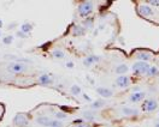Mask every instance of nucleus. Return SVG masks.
I'll return each mask as SVG.
<instances>
[{
    "label": "nucleus",
    "instance_id": "nucleus-11",
    "mask_svg": "<svg viewBox=\"0 0 159 127\" xmlns=\"http://www.w3.org/2000/svg\"><path fill=\"white\" fill-rule=\"evenodd\" d=\"M96 94L101 97H104V98H110V97H112L113 96V91L109 89V88H104V86H99V88H96Z\"/></svg>",
    "mask_w": 159,
    "mask_h": 127
},
{
    "label": "nucleus",
    "instance_id": "nucleus-27",
    "mask_svg": "<svg viewBox=\"0 0 159 127\" xmlns=\"http://www.w3.org/2000/svg\"><path fill=\"white\" fill-rule=\"evenodd\" d=\"M147 5H150L151 7H152V6L159 7V0H148V1H147Z\"/></svg>",
    "mask_w": 159,
    "mask_h": 127
},
{
    "label": "nucleus",
    "instance_id": "nucleus-23",
    "mask_svg": "<svg viewBox=\"0 0 159 127\" xmlns=\"http://www.w3.org/2000/svg\"><path fill=\"white\" fill-rule=\"evenodd\" d=\"M50 127H63V122L57 119H52L50 122Z\"/></svg>",
    "mask_w": 159,
    "mask_h": 127
},
{
    "label": "nucleus",
    "instance_id": "nucleus-4",
    "mask_svg": "<svg viewBox=\"0 0 159 127\" xmlns=\"http://www.w3.org/2000/svg\"><path fill=\"white\" fill-rule=\"evenodd\" d=\"M157 109H158V101L155 98H147L141 104V110L143 113H152Z\"/></svg>",
    "mask_w": 159,
    "mask_h": 127
},
{
    "label": "nucleus",
    "instance_id": "nucleus-9",
    "mask_svg": "<svg viewBox=\"0 0 159 127\" xmlns=\"http://www.w3.org/2000/svg\"><path fill=\"white\" fill-rule=\"evenodd\" d=\"M119 113L123 116H128V118L130 116V118H133V116H137L140 114V110L137 108H133V107L125 105V107H122V108L119 109Z\"/></svg>",
    "mask_w": 159,
    "mask_h": 127
},
{
    "label": "nucleus",
    "instance_id": "nucleus-14",
    "mask_svg": "<svg viewBox=\"0 0 159 127\" xmlns=\"http://www.w3.org/2000/svg\"><path fill=\"white\" fill-rule=\"evenodd\" d=\"M37 82L40 83L41 85H50V84H52V78H51L48 74L44 73V74H41L40 77H39Z\"/></svg>",
    "mask_w": 159,
    "mask_h": 127
},
{
    "label": "nucleus",
    "instance_id": "nucleus-25",
    "mask_svg": "<svg viewBox=\"0 0 159 127\" xmlns=\"http://www.w3.org/2000/svg\"><path fill=\"white\" fill-rule=\"evenodd\" d=\"M12 41H13V36L12 35H9V36L4 37V40H3V42H4L5 45H11Z\"/></svg>",
    "mask_w": 159,
    "mask_h": 127
},
{
    "label": "nucleus",
    "instance_id": "nucleus-36",
    "mask_svg": "<svg viewBox=\"0 0 159 127\" xmlns=\"http://www.w3.org/2000/svg\"><path fill=\"white\" fill-rule=\"evenodd\" d=\"M158 116H159V113H158Z\"/></svg>",
    "mask_w": 159,
    "mask_h": 127
},
{
    "label": "nucleus",
    "instance_id": "nucleus-26",
    "mask_svg": "<svg viewBox=\"0 0 159 127\" xmlns=\"http://www.w3.org/2000/svg\"><path fill=\"white\" fill-rule=\"evenodd\" d=\"M83 25H84L86 28H88V29H89V28H93V19H92V18H87L86 20L83 22Z\"/></svg>",
    "mask_w": 159,
    "mask_h": 127
},
{
    "label": "nucleus",
    "instance_id": "nucleus-35",
    "mask_svg": "<svg viewBox=\"0 0 159 127\" xmlns=\"http://www.w3.org/2000/svg\"><path fill=\"white\" fill-rule=\"evenodd\" d=\"M3 27V22H1V19H0V28Z\"/></svg>",
    "mask_w": 159,
    "mask_h": 127
},
{
    "label": "nucleus",
    "instance_id": "nucleus-2",
    "mask_svg": "<svg viewBox=\"0 0 159 127\" xmlns=\"http://www.w3.org/2000/svg\"><path fill=\"white\" fill-rule=\"evenodd\" d=\"M94 10V4L92 1H83L78 6V14L82 18H87Z\"/></svg>",
    "mask_w": 159,
    "mask_h": 127
},
{
    "label": "nucleus",
    "instance_id": "nucleus-5",
    "mask_svg": "<svg viewBox=\"0 0 159 127\" xmlns=\"http://www.w3.org/2000/svg\"><path fill=\"white\" fill-rule=\"evenodd\" d=\"M146 91L143 90H134L129 95L128 97V100L129 102H132V103H140V102H143L145 101V97H146Z\"/></svg>",
    "mask_w": 159,
    "mask_h": 127
},
{
    "label": "nucleus",
    "instance_id": "nucleus-30",
    "mask_svg": "<svg viewBox=\"0 0 159 127\" xmlns=\"http://www.w3.org/2000/svg\"><path fill=\"white\" fill-rule=\"evenodd\" d=\"M65 66H66V67H68V68H74V66H75V64H74L73 61H68V62H66V65H65Z\"/></svg>",
    "mask_w": 159,
    "mask_h": 127
},
{
    "label": "nucleus",
    "instance_id": "nucleus-24",
    "mask_svg": "<svg viewBox=\"0 0 159 127\" xmlns=\"http://www.w3.org/2000/svg\"><path fill=\"white\" fill-rule=\"evenodd\" d=\"M54 118L57 119V120H63V119L68 118V114L64 113V112H55V113H54Z\"/></svg>",
    "mask_w": 159,
    "mask_h": 127
},
{
    "label": "nucleus",
    "instance_id": "nucleus-16",
    "mask_svg": "<svg viewBox=\"0 0 159 127\" xmlns=\"http://www.w3.org/2000/svg\"><path fill=\"white\" fill-rule=\"evenodd\" d=\"M86 34V28L82 25H75L73 28V35L74 36H82Z\"/></svg>",
    "mask_w": 159,
    "mask_h": 127
},
{
    "label": "nucleus",
    "instance_id": "nucleus-10",
    "mask_svg": "<svg viewBox=\"0 0 159 127\" xmlns=\"http://www.w3.org/2000/svg\"><path fill=\"white\" fill-rule=\"evenodd\" d=\"M135 58L137 59V61L148 62V61L153 59V54L148 50H140V52H137V54H135Z\"/></svg>",
    "mask_w": 159,
    "mask_h": 127
},
{
    "label": "nucleus",
    "instance_id": "nucleus-15",
    "mask_svg": "<svg viewBox=\"0 0 159 127\" xmlns=\"http://www.w3.org/2000/svg\"><path fill=\"white\" fill-rule=\"evenodd\" d=\"M146 77H148V78L159 77V68L157 67V66H154V65H152L150 67V70H148L147 74H146Z\"/></svg>",
    "mask_w": 159,
    "mask_h": 127
},
{
    "label": "nucleus",
    "instance_id": "nucleus-3",
    "mask_svg": "<svg viewBox=\"0 0 159 127\" xmlns=\"http://www.w3.org/2000/svg\"><path fill=\"white\" fill-rule=\"evenodd\" d=\"M28 66L23 62H10L7 65V71L12 74H22L27 72Z\"/></svg>",
    "mask_w": 159,
    "mask_h": 127
},
{
    "label": "nucleus",
    "instance_id": "nucleus-28",
    "mask_svg": "<svg viewBox=\"0 0 159 127\" xmlns=\"http://www.w3.org/2000/svg\"><path fill=\"white\" fill-rule=\"evenodd\" d=\"M70 127H92L89 123L87 122H83V123H73Z\"/></svg>",
    "mask_w": 159,
    "mask_h": 127
},
{
    "label": "nucleus",
    "instance_id": "nucleus-13",
    "mask_svg": "<svg viewBox=\"0 0 159 127\" xmlns=\"http://www.w3.org/2000/svg\"><path fill=\"white\" fill-rule=\"evenodd\" d=\"M128 71H129V66L127 64H119L114 68V72L118 76H125V73H128Z\"/></svg>",
    "mask_w": 159,
    "mask_h": 127
},
{
    "label": "nucleus",
    "instance_id": "nucleus-1",
    "mask_svg": "<svg viewBox=\"0 0 159 127\" xmlns=\"http://www.w3.org/2000/svg\"><path fill=\"white\" fill-rule=\"evenodd\" d=\"M152 66L150 62H143V61H136L133 64L132 71L134 73V76L136 77H141V76H146L150 67Z\"/></svg>",
    "mask_w": 159,
    "mask_h": 127
},
{
    "label": "nucleus",
    "instance_id": "nucleus-32",
    "mask_svg": "<svg viewBox=\"0 0 159 127\" xmlns=\"http://www.w3.org/2000/svg\"><path fill=\"white\" fill-rule=\"evenodd\" d=\"M83 122H84L83 119H76V120H74L73 123H83Z\"/></svg>",
    "mask_w": 159,
    "mask_h": 127
},
{
    "label": "nucleus",
    "instance_id": "nucleus-19",
    "mask_svg": "<svg viewBox=\"0 0 159 127\" xmlns=\"http://www.w3.org/2000/svg\"><path fill=\"white\" fill-rule=\"evenodd\" d=\"M51 55H52L53 58H55V59H63L64 56H65V53L60 49H54L51 52Z\"/></svg>",
    "mask_w": 159,
    "mask_h": 127
},
{
    "label": "nucleus",
    "instance_id": "nucleus-29",
    "mask_svg": "<svg viewBox=\"0 0 159 127\" xmlns=\"http://www.w3.org/2000/svg\"><path fill=\"white\" fill-rule=\"evenodd\" d=\"M4 112H5V108L4 105L0 103V120H1V118H3V115H4Z\"/></svg>",
    "mask_w": 159,
    "mask_h": 127
},
{
    "label": "nucleus",
    "instance_id": "nucleus-22",
    "mask_svg": "<svg viewBox=\"0 0 159 127\" xmlns=\"http://www.w3.org/2000/svg\"><path fill=\"white\" fill-rule=\"evenodd\" d=\"M70 91H71V94H73L74 96H77V95H80L82 92V90H81V88L78 85H73L71 86V89H70Z\"/></svg>",
    "mask_w": 159,
    "mask_h": 127
},
{
    "label": "nucleus",
    "instance_id": "nucleus-20",
    "mask_svg": "<svg viewBox=\"0 0 159 127\" xmlns=\"http://www.w3.org/2000/svg\"><path fill=\"white\" fill-rule=\"evenodd\" d=\"M82 118L86 119L87 121H94L95 120V115L93 112H83L82 113Z\"/></svg>",
    "mask_w": 159,
    "mask_h": 127
},
{
    "label": "nucleus",
    "instance_id": "nucleus-18",
    "mask_svg": "<svg viewBox=\"0 0 159 127\" xmlns=\"http://www.w3.org/2000/svg\"><path fill=\"white\" fill-rule=\"evenodd\" d=\"M105 104H106V102H105L104 100H98V101H94V102L92 103L91 108L92 109H100V108H103Z\"/></svg>",
    "mask_w": 159,
    "mask_h": 127
},
{
    "label": "nucleus",
    "instance_id": "nucleus-8",
    "mask_svg": "<svg viewBox=\"0 0 159 127\" xmlns=\"http://www.w3.org/2000/svg\"><path fill=\"white\" fill-rule=\"evenodd\" d=\"M137 12H139L142 17H146V18L153 17V16H154V12H153L152 7L147 4H140L139 5V6H137Z\"/></svg>",
    "mask_w": 159,
    "mask_h": 127
},
{
    "label": "nucleus",
    "instance_id": "nucleus-21",
    "mask_svg": "<svg viewBox=\"0 0 159 127\" xmlns=\"http://www.w3.org/2000/svg\"><path fill=\"white\" fill-rule=\"evenodd\" d=\"M33 30V25L32 24H29V23H25V24H23L22 27H21V31H23L24 34H29V32Z\"/></svg>",
    "mask_w": 159,
    "mask_h": 127
},
{
    "label": "nucleus",
    "instance_id": "nucleus-7",
    "mask_svg": "<svg viewBox=\"0 0 159 127\" xmlns=\"http://www.w3.org/2000/svg\"><path fill=\"white\" fill-rule=\"evenodd\" d=\"M13 123L17 127H27L29 123V118L25 113H17L13 118Z\"/></svg>",
    "mask_w": 159,
    "mask_h": 127
},
{
    "label": "nucleus",
    "instance_id": "nucleus-12",
    "mask_svg": "<svg viewBox=\"0 0 159 127\" xmlns=\"http://www.w3.org/2000/svg\"><path fill=\"white\" fill-rule=\"evenodd\" d=\"M99 60H100V56H98V55H94V54L88 55V56H86L84 60H83V65H84L86 67H89L92 65L96 64Z\"/></svg>",
    "mask_w": 159,
    "mask_h": 127
},
{
    "label": "nucleus",
    "instance_id": "nucleus-6",
    "mask_svg": "<svg viewBox=\"0 0 159 127\" xmlns=\"http://www.w3.org/2000/svg\"><path fill=\"white\" fill-rule=\"evenodd\" d=\"M114 85L119 89H127L132 85V78L128 77L127 74L125 76H118L114 80Z\"/></svg>",
    "mask_w": 159,
    "mask_h": 127
},
{
    "label": "nucleus",
    "instance_id": "nucleus-34",
    "mask_svg": "<svg viewBox=\"0 0 159 127\" xmlns=\"http://www.w3.org/2000/svg\"><path fill=\"white\" fill-rule=\"evenodd\" d=\"M154 127H159V121H157V122L154 123Z\"/></svg>",
    "mask_w": 159,
    "mask_h": 127
},
{
    "label": "nucleus",
    "instance_id": "nucleus-31",
    "mask_svg": "<svg viewBox=\"0 0 159 127\" xmlns=\"http://www.w3.org/2000/svg\"><path fill=\"white\" fill-rule=\"evenodd\" d=\"M17 36H18V37H28V35H27V34H24L23 31H18V32H17Z\"/></svg>",
    "mask_w": 159,
    "mask_h": 127
},
{
    "label": "nucleus",
    "instance_id": "nucleus-33",
    "mask_svg": "<svg viewBox=\"0 0 159 127\" xmlns=\"http://www.w3.org/2000/svg\"><path fill=\"white\" fill-rule=\"evenodd\" d=\"M83 97H84V98H86V100H88V101H91V98H89V97H88V96H87V95H83Z\"/></svg>",
    "mask_w": 159,
    "mask_h": 127
},
{
    "label": "nucleus",
    "instance_id": "nucleus-17",
    "mask_svg": "<svg viewBox=\"0 0 159 127\" xmlns=\"http://www.w3.org/2000/svg\"><path fill=\"white\" fill-rule=\"evenodd\" d=\"M51 120L52 119L47 118V116H39L36 119V123H39V125H41V126H44V127H50Z\"/></svg>",
    "mask_w": 159,
    "mask_h": 127
}]
</instances>
